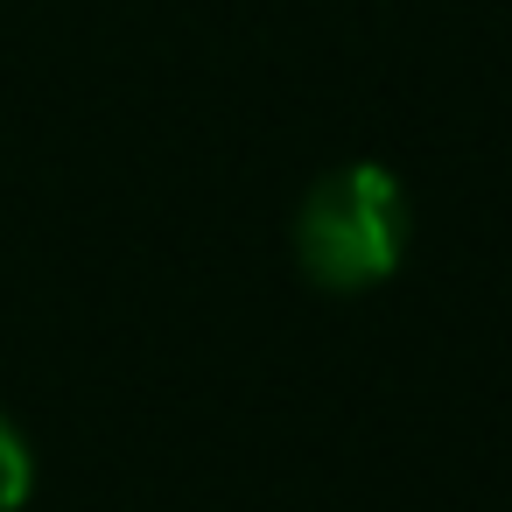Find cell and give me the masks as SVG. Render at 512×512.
Masks as SVG:
<instances>
[{
    "mask_svg": "<svg viewBox=\"0 0 512 512\" xmlns=\"http://www.w3.org/2000/svg\"><path fill=\"white\" fill-rule=\"evenodd\" d=\"M407 253V190L379 162H344L316 176V190L295 211V260L330 295L379 288Z\"/></svg>",
    "mask_w": 512,
    "mask_h": 512,
    "instance_id": "obj_1",
    "label": "cell"
},
{
    "mask_svg": "<svg viewBox=\"0 0 512 512\" xmlns=\"http://www.w3.org/2000/svg\"><path fill=\"white\" fill-rule=\"evenodd\" d=\"M29 484H36V456H29L22 428H15L8 414H0V512H22Z\"/></svg>",
    "mask_w": 512,
    "mask_h": 512,
    "instance_id": "obj_2",
    "label": "cell"
}]
</instances>
